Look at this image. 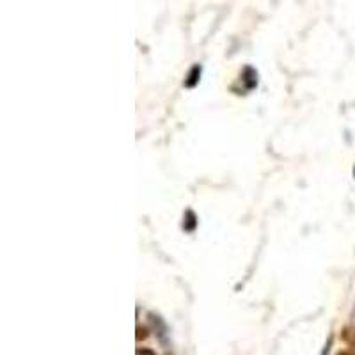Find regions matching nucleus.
Masks as SVG:
<instances>
[{
    "instance_id": "obj_5",
    "label": "nucleus",
    "mask_w": 355,
    "mask_h": 355,
    "mask_svg": "<svg viewBox=\"0 0 355 355\" xmlns=\"http://www.w3.org/2000/svg\"><path fill=\"white\" fill-rule=\"evenodd\" d=\"M135 332H137V334H135V339H137V341H144V339H148V336H149L148 328H146V327H140V325L137 327Z\"/></svg>"
},
{
    "instance_id": "obj_4",
    "label": "nucleus",
    "mask_w": 355,
    "mask_h": 355,
    "mask_svg": "<svg viewBox=\"0 0 355 355\" xmlns=\"http://www.w3.org/2000/svg\"><path fill=\"white\" fill-rule=\"evenodd\" d=\"M341 338H343V341L345 343H348L352 348H355V328L352 327H345L341 330Z\"/></svg>"
},
{
    "instance_id": "obj_8",
    "label": "nucleus",
    "mask_w": 355,
    "mask_h": 355,
    "mask_svg": "<svg viewBox=\"0 0 355 355\" xmlns=\"http://www.w3.org/2000/svg\"><path fill=\"white\" fill-rule=\"evenodd\" d=\"M353 174H355V167H353Z\"/></svg>"
},
{
    "instance_id": "obj_2",
    "label": "nucleus",
    "mask_w": 355,
    "mask_h": 355,
    "mask_svg": "<svg viewBox=\"0 0 355 355\" xmlns=\"http://www.w3.org/2000/svg\"><path fill=\"white\" fill-rule=\"evenodd\" d=\"M240 78L245 82V87H247L249 91L257 85V73H256V69L250 68V66H245L244 71H242V75H240Z\"/></svg>"
},
{
    "instance_id": "obj_3",
    "label": "nucleus",
    "mask_w": 355,
    "mask_h": 355,
    "mask_svg": "<svg viewBox=\"0 0 355 355\" xmlns=\"http://www.w3.org/2000/svg\"><path fill=\"white\" fill-rule=\"evenodd\" d=\"M196 226H197V217H196V213H194L192 210H186L185 211V217H183V229L185 231H194L196 229Z\"/></svg>"
},
{
    "instance_id": "obj_7",
    "label": "nucleus",
    "mask_w": 355,
    "mask_h": 355,
    "mask_svg": "<svg viewBox=\"0 0 355 355\" xmlns=\"http://www.w3.org/2000/svg\"><path fill=\"white\" fill-rule=\"evenodd\" d=\"M336 355H355V352H350V350H343V352H338Z\"/></svg>"
},
{
    "instance_id": "obj_6",
    "label": "nucleus",
    "mask_w": 355,
    "mask_h": 355,
    "mask_svg": "<svg viewBox=\"0 0 355 355\" xmlns=\"http://www.w3.org/2000/svg\"><path fill=\"white\" fill-rule=\"evenodd\" d=\"M137 355H156L151 348H137Z\"/></svg>"
},
{
    "instance_id": "obj_1",
    "label": "nucleus",
    "mask_w": 355,
    "mask_h": 355,
    "mask_svg": "<svg viewBox=\"0 0 355 355\" xmlns=\"http://www.w3.org/2000/svg\"><path fill=\"white\" fill-rule=\"evenodd\" d=\"M201 71H203L201 64H194L192 68L188 69V73H186V78H185V82H183V85H185V87H188V89L196 87V85L199 84Z\"/></svg>"
}]
</instances>
